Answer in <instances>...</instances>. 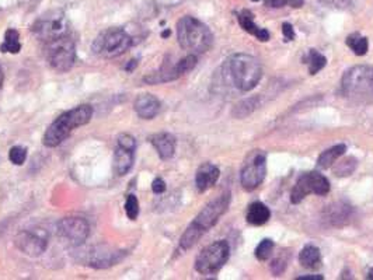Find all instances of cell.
Listing matches in <instances>:
<instances>
[{"label": "cell", "instance_id": "37", "mask_svg": "<svg viewBox=\"0 0 373 280\" xmlns=\"http://www.w3.org/2000/svg\"><path fill=\"white\" fill-rule=\"evenodd\" d=\"M3 79H4V76H3V70H1V67H0V87H1V84H3Z\"/></svg>", "mask_w": 373, "mask_h": 280}, {"label": "cell", "instance_id": "11", "mask_svg": "<svg viewBox=\"0 0 373 280\" xmlns=\"http://www.w3.org/2000/svg\"><path fill=\"white\" fill-rule=\"evenodd\" d=\"M197 62H198L197 56L194 54H190V55L183 57L181 60H178L173 66L163 65L159 72L152 73L151 76H146L145 82L149 84H158V83H166V82L175 80V79L184 76L185 73L191 72L197 66Z\"/></svg>", "mask_w": 373, "mask_h": 280}, {"label": "cell", "instance_id": "4", "mask_svg": "<svg viewBox=\"0 0 373 280\" xmlns=\"http://www.w3.org/2000/svg\"><path fill=\"white\" fill-rule=\"evenodd\" d=\"M92 116H93V108L92 106H86V104L59 115L47 129L43 140L44 145L47 147L59 146L63 140H66L70 136V133L75 129L89 123Z\"/></svg>", "mask_w": 373, "mask_h": 280}, {"label": "cell", "instance_id": "25", "mask_svg": "<svg viewBox=\"0 0 373 280\" xmlns=\"http://www.w3.org/2000/svg\"><path fill=\"white\" fill-rule=\"evenodd\" d=\"M347 45L351 48V51L358 56L367 55L369 50V43L367 37H361L360 34H352L347 38Z\"/></svg>", "mask_w": 373, "mask_h": 280}, {"label": "cell", "instance_id": "17", "mask_svg": "<svg viewBox=\"0 0 373 280\" xmlns=\"http://www.w3.org/2000/svg\"><path fill=\"white\" fill-rule=\"evenodd\" d=\"M219 175H220V171L216 166H213L211 163L202 164L198 168L197 175H195V184H197L198 191L205 192L210 188H212L216 181L219 179Z\"/></svg>", "mask_w": 373, "mask_h": 280}, {"label": "cell", "instance_id": "14", "mask_svg": "<svg viewBox=\"0 0 373 280\" xmlns=\"http://www.w3.org/2000/svg\"><path fill=\"white\" fill-rule=\"evenodd\" d=\"M14 242L21 252L30 257H38L47 250L48 237L45 231L23 230L17 234Z\"/></svg>", "mask_w": 373, "mask_h": 280}, {"label": "cell", "instance_id": "3", "mask_svg": "<svg viewBox=\"0 0 373 280\" xmlns=\"http://www.w3.org/2000/svg\"><path fill=\"white\" fill-rule=\"evenodd\" d=\"M177 38L183 50L198 55L211 50L213 35L208 26L195 17L185 16L177 23Z\"/></svg>", "mask_w": 373, "mask_h": 280}, {"label": "cell", "instance_id": "18", "mask_svg": "<svg viewBox=\"0 0 373 280\" xmlns=\"http://www.w3.org/2000/svg\"><path fill=\"white\" fill-rule=\"evenodd\" d=\"M237 21H239V24L242 26V28H243L246 33L254 35L259 41L266 43V41L269 40L271 35H269L268 30L259 27V26L254 23V18H253V13H252V11L243 10V11L237 16Z\"/></svg>", "mask_w": 373, "mask_h": 280}, {"label": "cell", "instance_id": "12", "mask_svg": "<svg viewBox=\"0 0 373 280\" xmlns=\"http://www.w3.org/2000/svg\"><path fill=\"white\" fill-rule=\"evenodd\" d=\"M58 234L65 242L80 245L87 240L90 225L83 218H66L58 223Z\"/></svg>", "mask_w": 373, "mask_h": 280}, {"label": "cell", "instance_id": "19", "mask_svg": "<svg viewBox=\"0 0 373 280\" xmlns=\"http://www.w3.org/2000/svg\"><path fill=\"white\" fill-rule=\"evenodd\" d=\"M151 143L155 146L161 160H168L175 152V138L170 133H158L151 138Z\"/></svg>", "mask_w": 373, "mask_h": 280}, {"label": "cell", "instance_id": "15", "mask_svg": "<svg viewBox=\"0 0 373 280\" xmlns=\"http://www.w3.org/2000/svg\"><path fill=\"white\" fill-rule=\"evenodd\" d=\"M229 203H230V194L220 195L217 199L208 203L201 211V213L197 216V219L193 223L200 227L204 233H207L226 213V211L229 209Z\"/></svg>", "mask_w": 373, "mask_h": 280}, {"label": "cell", "instance_id": "38", "mask_svg": "<svg viewBox=\"0 0 373 280\" xmlns=\"http://www.w3.org/2000/svg\"><path fill=\"white\" fill-rule=\"evenodd\" d=\"M368 279L373 280V268L369 271V275H368Z\"/></svg>", "mask_w": 373, "mask_h": 280}, {"label": "cell", "instance_id": "27", "mask_svg": "<svg viewBox=\"0 0 373 280\" xmlns=\"http://www.w3.org/2000/svg\"><path fill=\"white\" fill-rule=\"evenodd\" d=\"M358 166V162L357 159L354 157H345L342 160H340L338 163L335 162L333 164V171L337 177H348V175H352V172L355 171V168Z\"/></svg>", "mask_w": 373, "mask_h": 280}, {"label": "cell", "instance_id": "20", "mask_svg": "<svg viewBox=\"0 0 373 280\" xmlns=\"http://www.w3.org/2000/svg\"><path fill=\"white\" fill-rule=\"evenodd\" d=\"M299 264L306 269H318L321 267V254L315 245H306L299 254Z\"/></svg>", "mask_w": 373, "mask_h": 280}, {"label": "cell", "instance_id": "6", "mask_svg": "<svg viewBox=\"0 0 373 280\" xmlns=\"http://www.w3.org/2000/svg\"><path fill=\"white\" fill-rule=\"evenodd\" d=\"M45 57L53 70L60 73L70 70L76 60L75 41L67 35L48 41L45 47Z\"/></svg>", "mask_w": 373, "mask_h": 280}, {"label": "cell", "instance_id": "22", "mask_svg": "<svg viewBox=\"0 0 373 280\" xmlns=\"http://www.w3.org/2000/svg\"><path fill=\"white\" fill-rule=\"evenodd\" d=\"M347 152V146L345 145H335L333 147H330L328 150L323 152L320 155L319 160H318V167L321 169H327V168L333 167V164L344 156V153Z\"/></svg>", "mask_w": 373, "mask_h": 280}, {"label": "cell", "instance_id": "7", "mask_svg": "<svg viewBox=\"0 0 373 280\" xmlns=\"http://www.w3.org/2000/svg\"><path fill=\"white\" fill-rule=\"evenodd\" d=\"M230 248L226 241H216L205 247L195 259V271L201 275H215L227 262Z\"/></svg>", "mask_w": 373, "mask_h": 280}, {"label": "cell", "instance_id": "1", "mask_svg": "<svg viewBox=\"0 0 373 280\" xmlns=\"http://www.w3.org/2000/svg\"><path fill=\"white\" fill-rule=\"evenodd\" d=\"M342 96L357 106L373 103L372 66H354L345 72L341 80Z\"/></svg>", "mask_w": 373, "mask_h": 280}, {"label": "cell", "instance_id": "29", "mask_svg": "<svg viewBox=\"0 0 373 280\" xmlns=\"http://www.w3.org/2000/svg\"><path fill=\"white\" fill-rule=\"evenodd\" d=\"M257 103H259V99H249V100H244L243 103H240L236 108H234V115L236 116H247L249 113L256 110L257 107Z\"/></svg>", "mask_w": 373, "mask_h": 280}, {"label": "cell", "instance_id": "33", "mask_svg": "<svg viewBox=\"0 0 373 280\" xmlns=\"http://www.w3.org/2000/svg\"><path fill=\"white\" fill-rule=\"evenodd\" d=\"M286 265H288V259H286L283 255H281V257H278L276 259L272 261V264H271V271H272V274H274L275 276H279V275L286 269Z\"/></svg>", "mask_w": 373, "mask_h": 280}, {"label": "cell", "instance_id": "30", "mask_svg": "<svg viewBox=\"0 0 373 280\" xmlns=\"http://www.w3.org/2000/svg\"><path fill=\"white\" fill-rule=\"evenodd\" d=\"M9 159L13 164L16 166H21L24 164L26 159H27V149L26 147H21V146H14L10 149V153H9Z\"/></svg>", "mask_w": 373, "mask_h": 280}, {"label": "cell", "instance_id": "28", "mask_svg": "<svg viewBox=\"0 0 373 280\" xmlns=\"http://www.w3.org/2000/svg\"><path fill=\"white\" fill-rule=\"evenodd\" d=\"M274 247H275V244H274L272 240H269V238L263 240V241L257 245V248H256V258H257L259 261H266V259H269V258L272 257Z\"/></svg>", "mask_w": 373, "mask_h": 280}, {"label": "cell", "instance_id": "39", "mask_svg": "<svg viewBox=\"0 0 373 280\" xmlns=\"http://www.w3.org/2000/svg\"><path fill=\"white\" fill-rule=\"evenodd\" d=\"M253 1H259V0H253Z\"/></svg>", "mask_w": 373, "mask_h": 280}, {"label": "cell", "instance_id": "32", "mask_svg": "<svg viewBox=\"0 0 373 280\" xmlns=\"http://www.w3.org/2000/svg\"><path fill=\"white\" fill-rule=\"evenodd\" d=\"M266 6L272 7V9H279L283 6H291V7H302L303 6V0H264Z\"/></svg>", "mask_w": 373, "mask_h": 280}, {"label": "cell", "instance_id": "35", "mask_svg": "<svg viewBox=\"0 0 373 280\" xmlns=\"http://www.w3.org/2000/svg\"><path fill=\"white\" fill-rule=\"evenodd\" d=\"M152 189L155 194H163L166 191V182L161 178H156L152 184Z\"/></svg>", "mask_w": 373, "mask_h": 280}, {"label": "cell", "instance_id": "16", "mask_svg": "<svg viewBox=\"0 0 373 280\" xmlns=\"http://www.w3.org/2000/svg\"><path fill=\"white\" fill-rule=\"evenodd\" d=\"M134 108L142 119H152L160 111V101L152 94H141L135 100Z\"/></svg>", "mask_w": 373, "mask_h": 280}, {"label": "cell", "instance_id": "31", "mask_svg": "<svg viewBox=\"0 0 373 280\" xmlns=\"http://www.w3.org/2000/svg\"><path fill=\"white\" fill-rule=\"evenodd\" d=\"M125 212L131 220H136L139 215V202L135 195H128L125 202Z\"/></svg>", "mask_w": 373, "mask_h": 280}, {"label": "cell", "instance_id": "21", "mask_svg": "<svg viewBox=\"0 0 373 280\" xmlns=\"http://www.w3.org/2000/svg\"><path fill=\"white\" fill-rule=\"evenodd\" d=\"M271 218V212L266 208V205L261 202H254L250 205L247 212V223L253 225H263L266 224Z\"/></svg>", "mask_w": 373, "mask_h": 280}, {"label": "cell", "instance_id": "9", "mask_svg": "<svg viewBox=\"0 0 373 280\" xmlns=\"http://www.w3.org/2000/svg\"><path fill=\"white\" fill-rule=\"evenodd\" d=\"M31 30L40 40H44L45 43L67 35L66 16L59 10L50 11L41 18H38L31 27Z\"/></svg>", "mask_w": 373, "mask_h": 280}, {"label": "cell", "instance_id": "5", "mask_svg": "<svg viewBox=\"0 0 373 280\" xmlns=\"http://www.w3.org/2000/svg\"><path fill=\"white\" fill-rule=\"evenodd\" d=\"M134 44L132 37L122 28H107L94 40L93 51L96 55L111 59L125 54Z\"/></svg>", "mask_w": 373, "mask_h": 280}, {"label": "cell", "instance_id": "26", "mask_svg": "<svg viewBox=\"0 0 373 280\" xmlns=\"http://www.w3.org/2000/svg\"><path fill=\"white\" fill-rule=\"evenodd\" d=\"M305 63H308V66H309V73L316 74L325 66L327 59H325V56L321 55L319 51L309 50L308 55L305 57Z\"/></svg>", "mask_w": 373, "mask_h": 280}, {"label": "cell", "instance_id": "10", "mask_svg": "<svg viewBox=\"0 0 373 280\" xmlns=\"http://www.w3.org/2000/svg\"><path fill=\"white\" fill-rule=\"evenodd\" d=\"M266 174V157L264 152L261 150H254L247 160L244 162L242 172H240V182L242 186L246 191H254L257 189Z\"/></svg>", "mask_w": 373, "mask_h": 280}, {"label": "cell", "instance_id": "8", "mask_svg": "<svg viewBox=\"0 0 373 280\" xmlns=\"http://www.w3.org/2000/svg\"><path fill=\"white\" fill-rule=\"evenodd\" d=\"M328 192H330V182L323 174H320L318 171L306 172L298 179L296 185L293 186L291 194V202L296 205L301 203L310 194L324 196Z\"/></svg>", "mask_w": 373, "mask_h": 280}, {"label": "cell", "instance_id": "2", "mask_svg": "<svg viewBox=\"0 0 373 280\" xmlns=\"http://www.w3.org/2000/svg\"><path fill=\"white\" fill-rule=\"evenodd\" d=\"M225 69L233 86L242 91L253 90L263 77V67L259 59L247 54L230 56Z\"/></svg>", "mask_w": 373, "mask_h": 280}, {"label": "cell", "instance_id": "36", "mask_svg": "<svg viewBox=\"0 0 373 280\" xmlns=\"http://www.w3.org/2000/svg\"><path fill=\"white\" fill-rule=\"evenodd\" d=\"M298 280H323L321 275H312V276H301Z\"/></svg>", "mask_w": 373, "mask_h": 280}, {"label": "cell", "instance_id": "24", "mask_svg": "<svg viewBox=\"0 0 373 280\" xmlns=\"http://www.w3.org/2000/svg\"><path fill=\"white\" fill-rule=\"evenodd\" d=\"M21 50V44H20V35L18 31L10 28L6 31L4 35V41L0 47L1 52H10V54H18V51Z\"/></svg>", "mask_w": 373, "mask_h": 280}, {"label": "cell", "instance_id": "23", "mask_svg": "<svg viewBox=\"0 0 373 280\" xmlns=\"http://www.w3.org/2000/svg\"><path fill=\"white\" fill-rule=\"evenodd\" d=\"M204 234H205V233H204L200 227H197L194 223L190 224L188 228L185 230V233L183 234L181 240H180V247H181L184 251H185V250H190L191 247H194V245L198 242V240H200Z\"/></svg>", "mask_w": 373, "mask_h": 280}, {"label": "cell", "instance_id": "34", "mask_svg": "<svg viewBox=\"0 0 373 280\" xmlns=\"http://www.w3.org/2000/svg\"><path fill=\"white\" fill-rule=\"evenodd\" d=\"M282 34H283V37H285L286 41H293V40H295V30H293L292 24L283 23V24H282Z\"/></svg>", "mask_w": 373, "mask_h": 280}, {"label": "cell", "instance_id": "13", "mask_svg": "<svg viewBox=\"0 0 373 280\" xmlns=\"http://www.w3.org/2000/svg\"><path fill=\"white\" fill-rule=\"evenodd\" d=\"M136 142L131 135H121L118 138V145L114 155V171L117 175L122 177L129 172L134 166Z\"/></svg>", "mask_w": 373, "mask_h": 280}]
</instances>
